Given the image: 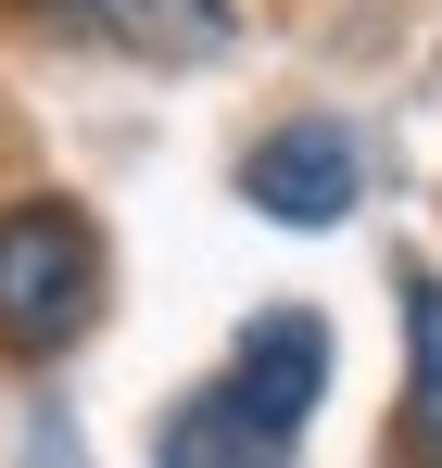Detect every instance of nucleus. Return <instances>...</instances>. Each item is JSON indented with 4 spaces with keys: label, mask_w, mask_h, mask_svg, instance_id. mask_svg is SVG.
<instances>
[{
    "label": "nucleus",
    "mask_w": 442,
    "mask_h": 468,
    "mask_svg": "<svg viewBox=\"0 0 442 468\" xmlns=\"http://www.w3.org/2000/svg\"><path fill=\"white\" fill-rule=\"evenodd\" d=\"M26 13H64L114 51H164V64H203L227 38V0H26Z\"/></svg>",
    "instance_id": "obj_5"
},
{
    "label": "nucleus",
    "mask_w": 442,
    "mask_h": 468,
    "mask_svg": "<svg viewBox=\"0 0 442 468\" xmlns=\"http://www.w3.org/2000/svg\"><path fill=\"white\" fill-rule=\"evenodd\" d=\"M152 468H291V431H279V418H253L227 380H203V392H177V405H164Z\"/></svg>",
    "instance_id": "obj_4"
},
{
    "label": "nucleus",
    "mask_w": 442,
    "mask_h": 468,
    "mask_svg": "<svg viewBox=\"0 0 442 468\" xmlns=\"http://www.w3.org/2000/svg\"><path fill=\"white\" fill-rule=\"evenodd\" d=\"M101 292H114V253L89 229L76 190H13L0 203V342L13 355H76L101 329Z\"/></svg>",
    "instance_id": "obj_1"
},
{
    "label": "nucleus",
    "mask_w": 442,
    "mask_h": 468,
    "mask_svg": "<svg viewBox=\"0 0 442 468\" xmlns=\"http://www.w3.org/2000/svg\"><path fill=\"white\" fill-rule=\"evenodd\" d=\"M392 468H442V279H405V405H392Z\"/></svg>",
    "instance_id": "obj_6"
},
{
    "label": "nucleus",
    "mask_w": 442,
    "mask_h": 468,
    "mask_svg": "<svg viewBox=\"0 0 442 468\" xmlns=\"http://www.w3.org/2000/svg\"><path fill=\"white\" fill-rule=\"evenodd\" d=\"M216 380L240 392L253 418H279V431L303 443V418H316V392H329V316H316V304H266L240 342H227Z\"/></svg>",
    "instance_id": "obj_3"
},
{
    "label": "nucleus",
    "mask_w": 442,
    "mask_h": 468,
    "mask_svg": "<svg viewBox=\"0 0 442 468\" xmlns=\"http://www.w3.org/2000/svg\"><path fill=\"white\" fill-rule=\"evenodd\" d=\"M354 190H367V165H354V140H342L329 114H291V127H266V140L240 153V203L279 216V229H342Z\"/></svg>",
    "instance_id": "obj_2"
}]
</instances>
